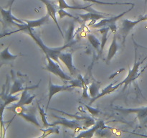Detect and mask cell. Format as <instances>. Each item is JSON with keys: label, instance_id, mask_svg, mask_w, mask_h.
<instances>
[{"label": "cell", "instance_id": "cell-11", "mask_svg": "<svg viewBox=\"0 0 147 138\" xmlns=\"http://www.w3.org/2000/svg\"><path fill=\"white\" fill-rule=\"evenodd\" d=\"M146 57H145L142 62H137L136 59V52L135 53V60H134V64L133 68L131 69H130L129 71V74H128L127 77L123 80V83H124V89L123 90H125L126 88V86L129 84V83H131L132 80H134V79H136V78L139 76V66H141L142 63L144 61V60L146 59Z\"/></svg>", "mask_w": 147, "mask_h": 138}, {"label": "cell", "instance_id": "cell-9", "mask_svg": "<svg viewBox=\"0 0 147 138\" xmlns=\"http://www.w3.org/2000/svg\"><path fill=\"white\" fill-rule=\"evenodd\" d=\"M40 83H41V80L35 86H29L27 89H24L22 91V93L21 97H20V100L17 101V104L20 105V106H26V105H29L30 103H32L34 98L36 97V95L31 94L30 93H29L28 90H33V89H37V88L39 87Z\"/></svg>", "mask_w": 147, "mask_h": 138}, {"label": "cell", "instance_id": "cell-29", "mask_svg": "<svg viewBox=\"0 0 147 138\" xmlns=\"http://www.w3.org/2000/svg\"><path fill=\"white\" fill-rule=\"evenodd\" d=\"M57 14H58L60 19H63L65 17H71V18L73 19H75V20H77V21H78V18L74 17V16L72 15L71 14H70V13H68L67 12H66L65 10V9H59L57 10Z\"/></svg>", "mask_w": 147, "mask_h": 138}, {"label": "cell", "instance_id": "cell-22", "mask_svg": "<svg viewBox=\"0 0 147 138\" xmlns=\"http://www.w3.org/2000/svg\"><path fill=\"white\" fill-rule=\"evenodd\" d=\"M50 14L47 13V14H46L45 16H44V17H42V18L38 19V20H24V21L28 24V26L30 27V28L32 29V28H34V27H40V26L43 25V24H47V23L49 22V19H50Z\"/></svg>", "mask_w": 147, "mask_h": 138}, {"label": "cell", "instance_id": "cell-13", "mask_svg": "<svg viewBox=\"0 0 147 138\" xmlns=\"http://www.w3.org/2000/svg\"><path fill=\"white\" fill-rule=\"evenodd\" d=\"M109 14H106V13L100 12H97L96 10L95 12H88L86 14H78V17L81 18L83 21H91V23L89 24L88 25L91 26L92 24L96 23V22L99 20H102V19H105L106 17L105 16H108Z\"/></svg>", "mask_w": 147, "mask_h": 138}, {"label": "cell", "instance_id": "cell-24", "mask_svg": "<svg viewBox=\"0 0 147 138\" xmlns=\"http://www.w3.org/2000/svg\"><path fill=\"white\" fill-rule=\"evenodd\" d=\"M101 83L96 80H93L90 86L88 87L89 93L92 98H95L99 93V89Z\"/></svg>", "mask_w": 147, "mask_h": 138}, {"label": "cell", "instance_id": "cell-27", "mask_svg": "<svg viewBox=\"0 0 147 138\" xmlns=\"http://www.w3.org/2000/svg\"><path fill=\"white\" fill-rule=\"evenodd\" d=\"M59 129H60V127H59L57 125L56 126H50V127L46 128V129H40V131L42 132V135L40 136V137H46L49 136L50 135H52V134H59Z\"/></svg>", "mask_w": 147, "mask_h": 138}, {"label": "cell", "instance_id": "cell-10", "mask_svg": "<svg viewBox=\"0 0 147 138\" xmlns=\"http://www.w3.org/2000/svg\"><path fill=\"white\" fill-rule=\"evenodd\" d=\"M49 97H48V102H47V105L46 106V110L48 109L49 104L50 103V101H51L52 98L54 96L55 94H56L57 93H59V92L61 91H70L73 89V86L70 84L69 85H55L53 84L52 83L51 78H50V80H49Z\"/></svg>", "mask_w": 147, "mask_h": 138}, {"label": "cell", "instance_id": "cell-4", "mask_svg": "<svg viewBox=\"0 0 147 138\" xmlns=\"http://www.w3.org/2000/svg\"><path fill=\"white\" fill-rule=\"evenodd\" d=\"M46 58L47 60V64L46 66V67L45 68L46 70L50 72L53 74L55 75V76H58L60 78L63 79L64 80H71L72 78L70 76L66 74L63 70H62L61 68L60 67V64L57 63V62L55 61L54 60L51 58L48 55H45Z\"/></svg>", "mask_w": 147, "mask_h": 138}, {"label": "cell", "instance_id": "cell-19", "mask_svg": "<svg viewBox=\"0 0 147 138\" xmlns=\"http://www.w3.org/2000/svg\"><path fill=\"white\" fill-rule=\"evenodd\" d=\"M9 46L10 44L7 46L6 48H4L2 51L0 53V57H1V66H2L3 64H7L9 63L10 61H14L16 58L19 57V56L22 55H27L24 54H19V55H13L10 53L9 50Z\"/></svg>", "mask_w": 147, "mask_h": 138}, {"label": "cell", "instance_id": "cell-2", "mask_svg": "<svg viewBox=\"0 0 147 138\" xmlns=\"http://www.w3.org/2000/svg\"><path fill=\"white\" fill-rule=\"evenodd\" d=\"M6 109L12 112L16 115L21 116L26 121L33 124L35 126H40V124L39 123L37 119V116H36L35 108H27L25 107V106H20V105H17V103H14L11 106L7 107Z\"/></svg>", "mask_w": 147, "mask_h": 138}, {"label": "cell", "instance_id": "cell-7", "mask_svg": "<svg viewBox=\"0 0 147 138\" xmlns=\"http://www.w3.org/2000/svg\"><path fill=\"white\" fill-rule=\"evenodd\" d=\"M142 22V20H141V18L138 19L137 20H134V21H132V20H128V19H125L123 20L121 22V27L120 30V34L122 36V45H124L125 42H126V37L128 36V34H129L131 31L132 29L135 27L137 24H139V22Z\"/></svg>", "mask_w": 147, "mask_h": 138}, {"label": "cell", "instance_id": "cell-12", "mask_svg": "<svg viewBox=\"0 0 147 138\" xmlns=\"http://www.w3.org/2000/svg\"><path fill=\"white\" fill-rule=\"evenodd\" d=\"M39 1H42V2L45 5L46 9H47V14H50V17H52L53 21L55 22V23L56 25H57V29H58V30L60 31L62 37H63V38H65V36L64 34H63V31H62L61 28H60V25H59L58 24V22H57V17H56V14L57 13V9H56L55 5L54 4V2H53V1H51V0H39Z\"/></svg>", "mask_w": 147, "mask_h": 138}, {"label": "cell", "instance_id": "cell-32", "mask_svg": "<svg viewBox=\"0 0 147 138\" xmlns=\"http://www.w3.org/2000/svg\"><path fill=\"white\" fill-rule=\"evenodd\" d=\"M15 1V0H9V1H8V3L7 4V5H6V9H9L10 8V7H11V6H12V4H14V2Z\"/></svg>", "mask_w": 147, "mask_h": 138}, {"label": "cell", "instance_id": "cell-23", "mask_svg": "<svg viewBox=\"0 0 147 138\" xmlns=\"http://www.w3.org/2000/svg\"><path fill=\"white\" fill-rule=\"evenodd\" d=\"M111 30L110 27H101V29H99L98 30V31L99 32H100V34H102V37H101V45H100V53H99V55L103 53V49H104L105 45L106 44V42L108 40V34H109V31Z\"/></svg>", "mask_w": 147, "mask_h": 138}, {"label": "cell", "instance_id": "cell-20", "mask_svg": "<svg viewBox=\"0 0 147 138\" xmlns=\"http://www.w3.org/2000/svg\"><path fill=\"white\" fill-rule=\"evenodd\" d=\"M118 50H119V45H118L117 43V37H116V34H114L113 37V40H112V43L109 49L107 57H106V63H107V64H109V63H110V61L111 60V59L116 55Z\"/></svg>", "mask_w": 147, "mask_h": 138}, {"label": "cell", "instance_id": "cell-30", "mask_svg": "<svg viewBox=\"0 0 147 138\" xmlns=\"http://www.w3.org/2000/svg\"><path fill=\"white\" fill-rule=\"evenodd\" d=\"M84 106L87 108V109L88 110V112L91 114L93 116H96V115L99 114L100 113V110L98 109H95V108L92 107V106H89V105H86L84 104Z\"/></svg>", "mask_w": 147, "mask_h": 138}, {"label": "cell", "instance_id": "cell-16", "mask_svg": "<svg viewBox=\"0 0 147 138\" xmlns=\"http://www.w3.org/2000/svg\"><path fill=\"white\" fill-rule=\"evenodd\" d=\"M123 84H124V83H123V81L121 82V83H118V84H116V85H114V83H111L110 85H109V86H106L104 89H103V90H102V91L100 92V93H99L96 96V97L92 98L91 100L90 101V103H90V104H91V103H93V102H94L95 101L97 100V99H100V98L103 97V96H106V95H108V94H111V93H113V91H115L117 90V89H119L120 86H121L122 85H123Z\"/></svg>", "mask_w": 147, "mask_h": 138}, {"label": "cell", "instance_id": "cell-8", "mask_svg": "<svg viewBox=\"0 0 147 138\" xmlns=\"http://www.w3.org/2000/svg\"><path fill=\"white\" fill-rule=\"evenodd\" d=\"M1 17H2L1 22H3L4 25L15 26L17 22L20 23V24H24V23H25V22L24 20H20V19L17 18V17H15L13 15L12 13H11V7L9 8L8 9H4L2 7L1 9Z\"/></svg>", "mask_w": 147, "mask_h": 138}, {"label": "cell", "instance_id": "cell-17", "mask_svg": "<svg viewBox=\"0 0 147 138\" xmlns=\"http://www.w3.org/2000/svg\"><path fill=\"white\" fill-rule=\"evenodd\" d=\"M11 78L13 80V83L11 86V89L9 90V93L10 94H14V93H17V92L23 91L24 89H27L29 86H24L23 85V81L21 79H19L17 78H16L15 75L14 74V72L13 70H11Z\"/></svg>", "mask_w": 147, "mask_h": 138}, {"label": "cell", "instance_id": "cell-25", "mask_svg": "<svg viewBox=\"0 0 147 138\" xmlns=\"http://www.w3.org/2000/svg\"><path fill=\"white\" fill-rule=\"evenodd\" d=\"M88 40L90 42V44L92 45L93 47L97 50L98 53H100V45H101V41L98 40L94 34H89L87 36Z\"/></svg>", "mask_w": 147, "mask_h": 138}, {"label": "cell", "instance_id": "cell-31", "mask_svg": "<svg viewBox=\"0 0 147 138\" xmlns=\"http://www.w3.org/2000/svg\"><path fill=\"white\" fill-rule=\"evenodd\" d=\"M83 95H82V97L83 98H89L88 93V87L87 83H86V80H85V78L83 79Z\"/></svg>", "mask_w": 147, "mask_h": 138}, {"label": "cell", "instance_id": "cell-26", "mask_svg": "<svg viewBox=\"0 0 147 138\" xmlns=\"http://www.w3.org/2000/svg\"><path fill=\"white\" fill-rule=\"evenodd\" d=\"M84 1H89L90 3L96 4H103V5H134L131 2H106L100 0H83Z\"/></svg>", "mask_w": 147, "mask_h": 138}, {"label": "cell", "instance_id": "cell-5", "mask_svg": "<svg viewBox=\"0 0 147 138\" xmlns=\"http://www.w3.org/2000/svg\"><path fill=\"white\" fill-rule=\"evenodd\" d=\"M115 110L121 112L123 114H136L137 118L142 124H145L147 123V106L136 109H124L122 107H115Z\"/></svg>", "mask_w": 147, "mask_h": 138}, {"label": "cell", "instance_id": "cell-3", "mask_svg": "<svg viewBox=\"0 0 147 138\" xmlns=\"http://www.w3.org/2000/svg\"><path fill=\"white\" fill-rule=\"evenodd\" d=\"M135 5H132L130 9L127 10L126 12H123L119 14V15L117 16H114V17H110V18H105V19H102L100 21H99L98 22H96L95 24H92L91 27L93 28H101V27H110L111 30L113 33H116L117 32L118 27L117 25H116V22L119 20V19L121 18L123 16H124L125 14H127L128 12H129L130 11H131L132 9H134Z\"/></svg>", "mask_w": 147, "mask_h": 138}, {"label": "cell", "instance_id": "cell-18", "mask_svg": "<svg viewBox=\"0 0 147 138\" xmlns=\"http://www.w3.org/2000/svg\"><path fill=\"white\" fill-rule=\"evenodd\" d=\"M104 128H107V126L105 125L104 122L102 120H99L95 124V125L93 127L88 129V130L84 131V132H80L79 135L76 136V137H92L93 136V134L96 131L100 129H104Z\"/></svg>", "mask_w": 147, "mask_h": 138}, {"label": "cell", "instance_id": "cell-1", "mask_svg": "<svg viewBox=\"0 0 147 138\" xmlns=\"http://www.w3.org/2000/svg\"><path fill=\"white\" fill-rule=\"evenodd\" d=\"M26 33L29 34L33 40H34V42L36 43V44L39 46V47L41 48V50H42L45 53V55H48L50 57H51L53 60H54L55 61L57 62V63L60 65V59H59V55H60V53L63 52V50H64L65 49H66L67 47H70L73 45H74L76 43V41H75L74 40H73L70 42H67V43H65V45L62 47H49L47 46H46L43 43L42 40H41L39 36H37V34H34L32 32V29L29 28L27 31L25 32Z\"/></svg>", "mask_w": 147, "mask_h": 138}, {"label": "cell", "instance_id": "cell-34", "mask_svg": "<svg viewBox=\"0 0 147 138\" xmlns=\"http://www.w3.org/2000/svg\"><path fill=\"white\" fill-rule=\"evenodd\" d=\"M146 1H147V0H145V2H146Z\"/></svg>", "mask_w": 147, "mask_h": 138}, {"label": "cell", "instance_id": "cell-28", "mask_svg": "<svg viewBox=\"0 0 147 138\" xmlns=\"http://www.w3.org/2000/svg\"><path fill=\"white\" fill-rule=\"evenodd\" d=\"M37 106H38V109H39V112H40V116H41V117H42V121L43 126H44L45 128H47V127H50V126H55V125L53 124V123H49V122H47V116H46V115L47 114H46L44 109L42 107H40V103H39L38 102H37Z\"/></svg>", "mask_w": 147, "mask_h": 138}, {"label": "cell", "instance_id": "cell-33", "mask_svg": "<svg viewBox=\"0 0 147 138\" xmlns=\"http://www.w3.org/2000/svg\"><path fill=\"white\" fill-rule=\"evenodd\" d=\"M139 18H141V20L143 21H147V14H145V15H140L139 16Z\"/></svg>", "mask_w": 147, "mask_h": 138}, {"label": "cell", "instance_id": "cell-14", "mask_svg": "<svg viewBox=\"0 0 147 138\" xmlns=\"http://www.w3.org/2000/svg\"><path fill=\"white\" fill-rule=\"evenodd\" d=\"M59 59L67 68L69 72L72 76L76 74V72H77V69L75 67L73 63V53H71V52L63 53L62 52L59 55Z\"/></svg>", "mask_w": 147, "mask_h": 138}, {"label": "cell", "instance_id": "cell-15", "mask_svg": "<svg viewBox=\"0 0 147 138\" xmlns=\"http://www.w3.org/2000/svg\"><path fill=\"white\" fill-rule=\"evenodd\" d=\"M8 89L5 91V86H3L2 92H1V101H4V103L1 104V114H3V111H4V108H6V106L10 104V103H11L12 102L18 101L20 100L18 95L13 96L12 94H10L9 92V93H7V92H8Z\"/></svg>", "mask_w": 147, "mask_h": 138}, {"label": "cell", "instance_id": "cell-21", "mask_svg": "<svg viewBox=\"0 0 147 138\" xmlns=\"http://www.w3.org/2000/svg\"><path fill=\"white\" fill-rule=\"evenodd\" d=\"M58 1V9H82L86 10L87 12H95L96 10L92 7L91 5L86 6V7H80V6H70L66 3L65 0H57Z\"/></svg>", "mask_w": 147, "mask_h": 138}, {"label": "cell", "instance_id": "cell-6", "mask_svg": "<svg viewBox=\"0 0 147 138\" xmlns=\"http://www.w3.org/2000/svg\"><path fill=\"white\" fill-rule=\"evenodd\" d=\"M53 117L57 119V120L53 122V124L55 126L56 125H63L64 126L68 127L70 129H73L75 131H80L81 129H84V127H81L80 126V123L78 122L79 120L78 119H72V120H69V119H66L65 117H61V116H57L55 114H53Z\"/></svg>", "mask_w": 147, "mask_h": 138}]
</instances>
